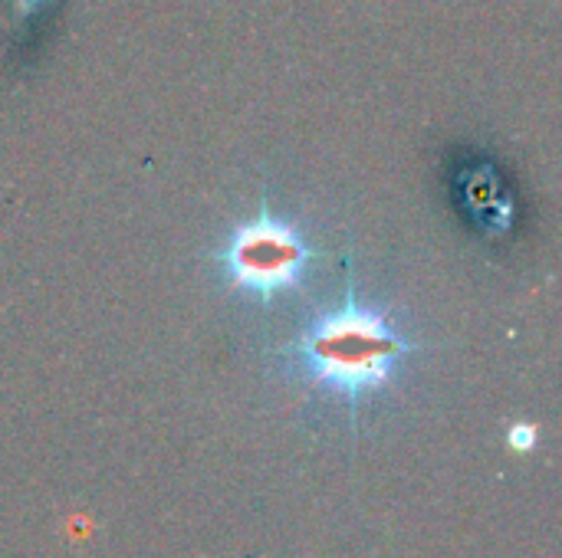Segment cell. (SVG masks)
Here are the masks:
<instances>
[{"mask_svg":"<svg viewBox=\"0 0 562 558\" xmlns=\"http://www.w3.org/2000/svg\"><path fill=\"white\" fill-rule=\"evenodd\" d=\"M510 447L514 451H530L533 444H537V428H530V424H517V428H510Z\"/></svg>","mask_w":562,"mask_h":558,"instance_id":"cell-3","label":"cell"},{"mask_svg":"<svg viewBox=\"0 0 562 558\" xmlns=\"http://www.w3.org/2000/svg\"><path fill=\"white\" fill-rule=\"evenodd\" d=\"M418 349L425 345L405 339L385 312L359 303L349 270L342 306L319 312L290 345L280 349V358L306 385L342 398L356 414L366 395L392 385L398 358Z\"/></svg>","mask_w":562,"mask_h":558,"instance_id":"cell-1","label":"cell"},{"mask_svg":"<svg viewBox=\"0 0 562 558\" xmlns=\"http://www.w3.org/2000/svg\"><path fill=\"white\" fill-rule=\"evenodd\" d=\"M316 257H323V250L310 247L296 224L270 214L267 197L260 201V214L237 224L214 253L227 286L260 299L263 306H270L280 293H293Z\"/></svg>","mask_w":562,"mask_h":558,"instance_id":"cell-2","label":"cell"}]
</instances>
